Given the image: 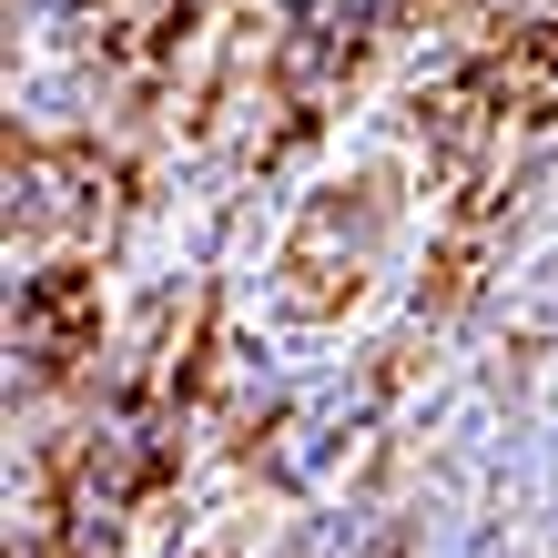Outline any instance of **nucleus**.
Wrapping results in <instances>:
<instances>
[{
	"instance_id": "nucleus-1",
	"label": "nucleus",
	"mask_w": 558,
	"mask_h": 558,
	"mask_svg": "<svg viewBox=\"0 0 558 558\" xmlns=\"http://www.w3.org/2000/svg\"><path fill=\"white\" fill-rule=\"evenodd\" d=\"M92 275L82 265H51V275H31L21 284V345L41 355V366H72V355L92 345Z\"/></svg>"
},
{
	"instance_id": "nucleus-2",
	"label": "nucleus",
	"mask_w": 558,
	"mask_h": 558,
	"mask_svg": "<svg viewBox=\"0 0 558 558\" xmlns=\"http://www.w3.org/2000/svg\"><path fill=\"white\" fill-rule=\"evenodd\" d=\"M498 92H508L518 112H548L558 102V21L548 31H518V41L498 51Z\"/></svg>"
}]
</instances>
